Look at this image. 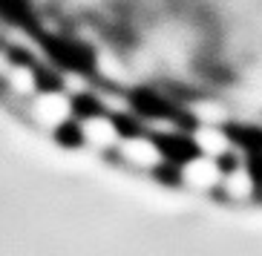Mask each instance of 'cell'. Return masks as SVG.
I'll return each instance as SVG.
<instances>
[{
  "label": "cell",
  "instance_id": "cell-1",
  "mask_svg": "<svg viewBox=\"0 0 262 256\" xmlns=\"http://www.w3.org/2000/svg\"><path fill=\"white\" fill-rule=\"evenodd\" d=\"M176 150L164 144L162 135H156L153 130H124L121 141L116 147V158L136 173H147V176H162V173L173 170L176 161Z\"/></svg>",
  "mask_w": 262,
  "mask_h": 256
},
{
  "label": "cell",
  "instance_id": "cell-4",
  "mask_svg": "<svg viewBox=\"0 0 262 256\" xmlns=\"http://www.w3.org/2000/svg\"><path fill=\"white\" fill-rule=\"evenodd\" d=\"M29 115L47 130H63L75 121L78 109L58 89H35L29 95Z\"/></svg>",
  "mask_w": 262,
  "mask_h": 256
},
{
  "label": "cell",
  "instance_id": "cell-3",
  "mask_svg": "<svg viewBox=\"0 0 262 256\" xmlns=\"http://www.w3.org/2000/svg\"><path fill=\"white\" fill-rule=\"evenodd\" d=\"M72 127H75L78 141L90 150H98V153H116L118 141L124 135L121 124L113 115L101 112V109H95V112H78Z\"/></svg>",
  "mask_w": 262,
  "mask_h": 256
},
{
  "label": "cell",
  "instance_id": "cell-2",
  "mask_svg": "<svg viewBox=\"0 0 262 256\" xmlns=\"http://www.w3.org/2000/svg\"><path fill=\"white\" fill-rule=\"evenodd\" d=\"M170 176L179 184L190 190L196 196H219V184L225 176V161L213 158V155L196 153V150H185L176 155Z\"/></svg>",
  "mask_w": 262,
  "mask_h": 256
}]
</instances>
